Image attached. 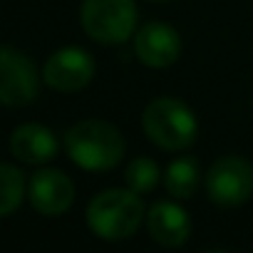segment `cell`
<instances>
[{
    "instance_id": "8992f818",
    "label": "cell",
    "mask_w": 253,
    "mask_h": 253,
    "mask_svg": "<svg viewBox=\"0 0 253 253\" xmlns=\"http://www.w3.org/2000/svg\"><path fill=\"white\" fill-rule=\"evenodd\" d=\"M40 92V77L28 55L0 45V104L25 107Z\"/></svg>"
},
{
    "instance_id": "30bf717a",
    "label": "cell",
    "mask_w": 253,
    "mask_h": 253,
    "mask_svg": "<svg viewBox=\"0 0 253 253\" xmlns=\"http://www.w3.org/2000/svg\"><path fill=\"white\" fill-rule=\"evenodd\" d=\"M147 228L154 243L164 248H179L189 241L191 218L174 201H157L147 213Z\"/></svg>"
},
{
    "instance_id": "4fadbf2b",
    "label": "cell",
    "mask_w": 253,
    "mask_h": 253,
    "mask_svg": "<svg viewBox=\"0 0 253 253\" xmlns=\"http://www.w3.org/2000/svg\"><path fill=\"white\" fill-rule=\"evenodd\" d=\"M25 199V174L13 164H0V218L20 209Z\"/></svg>"
},
{
    "instance_id": "9a60e30c",
    "label": "cell",
    "mask_w": 253,
    "mask_h": 253,
    "mask_svg": "<svg viewBox=\"0 0 253 253\" xmlns=\"http://www.w3.org/2000/svg\"><path fill=\"white\" fill-rule=\"evenodd\" d=\"M152 3H167V0H152Z\"/></svg>"
},
{
    "instance_id": "3957f363",
    "label": "cell",
    "mask_w": 253,
    "mask_h": 253,
    "mask_svg": "<svg viewBox=\"0 0 253 253\" xmlns=\"http://www.w3.org/2000/svg\"><path fill=\"white\" fill-rule=\"evenodd\" d=\"M142 124L149 142L167 152L189 149L199 134V122L194 112L174 97H159L149 102V107L142 114Z\"/></svg>"
},
{
    "instance_id": "8fae6325",
    "label": "cell",
    "mask_w": 253,
    "mask_h": 253,
    "mask_svg": "<svg viewBox=\"0 0 253 253\" xmlns=\"http://www.w3.org/2000/svg\"><path fill=\"white\" fill-rule=\"evenodd\" d=\"M57 137L42 124L28 122L10 134V152L25 164H47L57 157Z\"/></svg>"
},
{
    "instance_id": "6da1fadb",
    "label": "cell",
    "mask_w": 253,
    "mask_h": 253,
    "mask_svg": "<svg viewBox=\"0 0 253 253\" xmlns=\"http://www.w3.org/2000/svg\"><path fill=\"white\" fill-rule=\"evenodd\" d=\"M67 157L87 171H107L124 157V137L114 124L102 119H84L65 134Z\"/></svg>"
},
{
    "instance_id": "9c48e42d",
    "label": "cell",
    "mask_w": 253,
    "mask_h": 253,
    "mask_svg": "<svg viewBox=\"0 0 253 253\" xmlns=\"http://www.w3.org/2000/svg\"><path fill=\"white\" fill-rule=\"evenodd\" d=\"M134 55L147 67H171L181 55V38L167 23H147L134 35Z\"/></svg>"
},
{
    "instance_id": "52a82bcc",
    "label": "cell",
    "mask_w": 253,
    "mask_h": 253,
    "mask_svg": "<svg viewBox=\"0 0 253 253\" xmlns=\"http://www.w3.org/2000/svg\"><path fill=\"white\" fill-rule=\"evenodd\" d=\"M94 77V60L82 47H62L50 55L42 80L57 92H80Z\"/></svg>"
},
{
    "instance_id": "5b68a950",
    "label": "cell",
    "mask_w": 253,
    "mask_h": 253,
    "mask_svg": "<svg viewBox=\"0 0 253 253\" xmlns=\"http://www.w3.org/2000/svg\"><path fill=\"white\" fill-rule=\"evenodd\" d=\"M206 194L218 206H241L253 194V167L243 157H221L206 174Z\"/></svg>"
},
{
    "instance_id": "5bb4252c",
    "label": "cell",
    "mask_w": 253,
    "mask_h": 253,
    "mask_svg": "<svg viewBox=\"0 0 253 253\" xmlns=\"http://www.w3.org/2000/svg\"><path fill=\"white\" fill-rule=\"evenodd\" d=\"M162 179V171L157 167V162L147 159V157H139L134 162H129L126 167V174H124V181L132 191L137 194H149Z\"/></svg>"
},
{
    "instance_id": "7a4b0ae2",
    "label": "cell",
    "mask_w": 253,
    "mask_h": 253,
    "mask_svg": "<svg viewBox=\"0 0 253 253\" xmlns=\"http://www.w3.org/2000/svg\"><path fill=\"white\" fill-rule=\"evenodd\" d=\"M144 221V204L132 189H107L87 206V226L104 241H124Z\"/></svg>"
},
{
    "instance_id": "277c9868",
    "label": "cell",
    "mask_w": 253,
    "mask_h": 253,
    "mask_svg": "<svg viewBox=\"0 0 253 253\" xmlns=\"http://www.w3.org/2000/svg\"><path fill=\"white\" fill-rule=\"evenodd\" d=\"M80 20L94 42L122 45L137 30V3L134 0H82Z\"/></svg>"
},
{
    "instance_id": "ba28073f",
    "label": "cell",
    "mask_w": 253,
    "mask_h": 253,
    "mask_svg": "<svg viewBox=\"0 0 253 253\" xmlns=\"http://www.w3.org/2000/svg\"><path fill=\"white\" fill-rule=\"evenodd\" d=\"M30 204L42 216H62L75 201L72 179L60 169H40L28 184Z\"/></svg>"
},
{
    "instance_id": "7c38bea8",
    "label": "cell",
    "mask_w": 253,
    "mask_h": 253,
    "mask_svg": "<svg viewBox=\"0 0 253 253\" xmlns=\"http://www.w3.org/2000/svg\"><path fill=\"white\" fill-rule=\"evenodd\" d=\"M164 186L174 199H191L199 189V164L191 157L174 159L164 174Z\"/></svg>"
}]
</instances>
